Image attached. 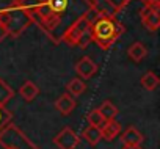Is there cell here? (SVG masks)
Wrapping results in <instances>:
<instances>
[{
  "mask_svg": "<svg viewBox=\"0 0 160 149\" xmlns=\"http://www.w3.org/2000/svg\"><path fill=\"white\" fill-rule=\"evenodd\" d=\"M90 10V0H42L41 5L30 14V19L55 44H58L68 27L80 16H85Z\"/></svg>",
  "mask_w": 160,
  "mask_h": 149,
  "instance_id": "6da1fadb",
  "label": "cell"
},
{
  "mask_svg": "<svg viewBox=\"0 0 160 149\" xmlns=\"http://www.w3.org/2000/svg\"><path fill=\"white\" fill-rule=\"evenodd\" d=\"M90 30L93 42L102 50H108L126 32V27L116 19V16H98L91 21Z\"/></svg>",
  "mask_w": 160,
  "mask_h": 149,
  "instance_id": "7a4b0ae2",
  "label": "cell"
},
{
  "mask_svg": "<svg viewBox=\"0 0 160 149\" xmlns=\"http://www.w3.org/2000/svg\"><path fill=\"white\" fill-rule=\"evenodd\" d=\"M0 24L5 25L8 30V36L11 38H19L33 22L30 16L13 2L10 7L0 10Z\"/></svg>",
  "mask_w": 160,
  "mask_h": 149,
  "instance_id": "3957f363",
  "label": "cell"
},
{
  "mask_svg": "<svg viewBox=\"0 0 160 149\" xmlns=\"http://www.w3.org/2000/svg\"><path fill=\"white\" fill-rule=\"evenodd\" d=\"M0 149H39L18 126L10 122L0 130Z\"/></svg>",
  "mask_w": 160,
  "mask_h": 149,
  "instance_id": "277c9868",
  "label": "cell"
},
{
  "mask_svg": "<svg viewBox=\"0 0 160 149\" xmlns=\"http://www.w3.org/2000/svg\"><path fill=\"white\" fill-rule=\"evenodd\" d=\"M90 25H91V21L88 19L87 14L85 16H80L75 22H72L68 27V30L61 36V41L66 42L68 46H77L78 39L82 38V35L90 30Z\"/></svg>",
  "mask_w": 160,
  "mask_h": 149,
  "instance_id": "5b68a950",
  "label": "cell"
},
{
  "mask_svg": "<svg viewBox=\"0 0 160 149\" xmlns=\"http://www.w3.org/2000/svg\"><path fill=\"white\" fill-rule=\"evenodd\" d=\"M143 27L148 32H157L160 27V5H144L140 11Z\"/></svg>",
  "mask_w": 160,
  "mask_h": 149,
  "instance_id": "8992f818",
  "label": "cell"
},
{
  "mask_svg": "<svg viewBox=\"0 0 160 149\" xmlns=\"http://www.w3.org/2000/svg\"><path fill=\"white\" fill-rule=\"evenodd\" d=\"M78 143H80V138L75 133V130H72L71 127H64L53 138V144L58 149H75Z\"/></svg>",
  "mask_w": 160,
  "mask_h": 149,
  "instance_id": "52a82bcc",
  "label": "cell"
},
{
  "mask_svg": "<svg viewBox=\"0 0 160 149\" xmlns=\"http://www.w3.org/2000/svg\"><path fill=\"white\" fill-rule=\"evenodd\" d=\"M75 72L80 76V79H91L98 72V64L90 57H82L75 63Z\"/></svg>",
  "mask_w": 160,
  "mask_h": 149,
  "instance_id": "ba28073f",
  "label": "cell"
},
{
  "mask_svg": "<svg viewBox=\"0 0 160 149\" xmlns=\"http://www.w3.org/2000/svg\"><path fill=\"white\" fill-rule=\"evenodd\" d=\"M75 105H77L75 99H74L71 94H68V93L61 94V96L55 101V110H57L58 113H61L63 116L71 115V113H72V110L75 108Z\"/></svg>",
  "mask_w": 160,
  "mask_h": 149,
  "instance_id": "9c48e42d",
  "label": "cell"
},
{
  "mask_svg": "<svg viewBox=\"0 0 160 149\" xmlns=\"http://www.w3.org/2000/svg\"><path fill=\"white\" fill-rule=\"evenodd\" d=\"M121 132V124L116 121V119H112V121H105L102 126H101V133H102V140L105 141H112L113 138H116Z\"/></svg>",
  "mask_w": 160,
  "mask_h": 149,
  "instance_id": "30bf717a",
  "label": "cell"
},
{
  "mask_svg": "<svg viewBox=\"0 0 160 149\" xmlns=\"http://www.w3.org/2000/svg\"><path fill=\"white\" fill-rule=\"evenodd\" d=\"M19 94H21V97H22L25 102H32V101H35V99L38 97L39 88H38V85H36L35 82L27 80V82H24L22 87L19 88Z\"/></svg>",
  "mask_w": 160,
  "mask_h": 149,
  "instance_id": "8fae6325",
  "label": "cell"
},
{
  "mask_svg": "<svg viewBox=\"0 0 160 149\" xmlns=\"http://www.w3.org/2000/svg\"><path fill=\"white\" fill-rule=\"evenodd\" d=\"M143 135H141V132L138 130V129H135V127H127L124 132H122V135H121V141H122V144H135V146H141V143H143Z\"/></svg>",
  "mask_w": 160,
  "mask_h": 149,
  "instance_id": "7c38bea8",
  "label": "cell"
},
{
  "mask_svg": "<svg viewBox=\"0 0 160 149\" xmlns=\"http://www.w3.org/2000/svg\"><path fill=\"white\" fill-rule=\"evenodd\" d=\"M127 55H129V58L133 61V63H140L146 55H148V49H146V46L143 44V42H133V44H130L129 46V49H127Z\"/></svg>",
  "mask_w": 160,
  "mask_h": 149,
  "instance_id": "4fadbf2b",
  "label": "cell"
},
{
  "mask_svg": "<svg viewBox=\"0 0 160 149\" xmlns=\"http://www.w3.org/2000/svg\"><path fill=\"white\" fill-rule=\"evenodd\" d=\"M82 137L91 144V146H98L99 141L102 140V133H101V127H96V126H88L83 129L82 132Z\"/></svg>",
  "mask_w": 160,
  "mask_h": 149,
  "instance_id": "5bb4252c",
  "label": "cell"
},
{
  "mask_svg": "<svg viewBox=\"0 0 160 149\" xmlns=\"http://www.w3.org/2000/svg\"><path fill=\"white\" fill-rule=\"evenodd\" d=\"M85 90H87V85H85L83 79H78V77H75V79L69 80V82H68V85H66V93H68V94H71L72 97L83 94V93H85Z\"/></svg>",
  "mask_w": 160,
  "mask_h": 149,
  "instance_id": "9a60e30c",
  "label": "cell"
},
{
  "mask_svg": "<svg viewBox=\"0 0 160 149\" xmlns=\"http://www.w3.org/2000/svg\"><path fill=\"white\" fill-rule=\"evenodd\" d=\"M140 83H141V87H143L146 91H154V90L158 87L160 80H158V77H157V74H155V72L148 71V72H144L143 76H141Z\"/></svg>",
  "mask_w": 160,
  "mask_h": 149,
  "instance_id": "2e32d148",
  "label": "cell"
},
{
  "mask_svg": "<svg viewBox=\"0 0 160 149\" xmlns=\"http://www.w3.org/2000/svg\"><path fill=\"white\" fill-rule=\"evenodd\" d=\"M99 112H101V115H102V118L105 121H112V119H115L118 116V108L110 101H104L101 104V107H99Z\"/></svg>",
  "mask_w": 160,
  "mask_h": 149,
  "instance_id": "e0dca14e",
  "label": "cell"
},
{
  "mask_svg": "<svg viewBox=\"0 0 160 149\" xmlns=\"http://www.w3.org/2000/svg\"><path fill=\"white\" fill-rule=\"evenodd\" d=\"M13 97H14V90L3 79H0V105L5 107Z\"/></svg>",
  "mask_w": 160,
  "mask_h": 149,
  "instance_id": "ac0fdd59",
  "label": "cell"
},
{
  "mask_svg": "<svg viewBox=\"0 0 160 149\" xmlns=\"http://www.w3.org/2000/svg\"><path fill=\"white\" fill-rule=\"evenodd\" d=\"M14 2H16L18 7H21V8L30 16V14L41 5L42 0H14Z\"/></svg>",
  "mask_w": 160,
  "mask_h": 149,
  "instance_id": "d6986e66",
  "label": "cell"
},
{
  "mask_svg": "<svg viewBox=\"0 0 160 149\" xmlns=\"http://www.w3.org/2000/svg\"><path fill=\"white\" fill-rule=\"evenodd\" d=\"M87 121H88L90 126H96V127H101V126L105 122V119L102 118L99 108H93V110L87 115Z\"/></svg>",
  "mask_w": 160,
  "mask_h": 149,
  "instance_id": "ffe728a7",
  "label": "cell"
},
{
  "mask_svg": "<svg viewBox=\"0 0 160 149\" xmlns=\"http://www.w3.org/2000/svg\"><path fill=\"white\" fill-rule=\"evenodd\" d=\"M11 119H13V113L8 112L5 107L0 105V130H3L11 122Z\"/></svg>",
  "mask_w": 160,
  "mask_h": 149,
  "instance_id": "44dd1931",
  "label": "cell"
},
{
  "mask_svg": "<svg viewBox=\"0 0 160 149\" xmlns=\"http://www.w3.org/2000/svg\"><path fill=\"white\" fill-rule=\"evenodd\" d=\"M130 2H132V0H108V3H110L118 13H119L121 10H124Z\"/></svg>",
  "mask_w": 160,
  "mask_h": 149,
  "instance_id": "7402d4cb",
  "label": "cell"
},
{
  "mask_svg": "<svg viewBox=\"0 0 160 149\" xmlns=\"http://www.w3.org/2000/svg\"><path fill=\"white\" fill-rule=\"evenodd\" d=\"M90 42H93V38H91V30H88V32H85V33L82 35V38L78 39L77 46H78V47H87Z\"/></svg>",
  "mask_w": 160,
  "mask_h": 149,
  "instance_id": "603a6c76",
  "label": "cell"
},
{
  "mask_svg": "<svg viewBox=\"0 0 160 149\" xmlns=\"http://www.w3.org/2000/svg\"><path fill=\"white\" fill-rule=\"evenodd\" d=\"M5 38H8V30H7V27H5V25L0 24V42H2Z\"/></svg>",
  "mask_w": 160,
  "mask_h": 149,
  "instance_id": "cb8c5ba5",
  "label": "cell"
},
{
  "mask_svg": "<svg viewBox=\"0 0 160 149\" xmlns=\"http://www.w3.org/2000/svg\"><path fill=\"white\" fill-rule=\"evenodd\" d=\"M143 5H160V0H141Z\"/></svg>",
  "mask_w": 160,
  "mask_h": 149,
  "instance_id": "d4e9b609",
  "label": "cell"
},
{
  "mask_svg": "<svg viewBox=\"0 0 160 149\" xmlns=\"http://www.w3.org/2000/svg\"><path fill=\"white\" fill-rule=\"evenodd\" d=\"M121 149H143L141 146H135V144H122Z\"/></svg>",
  "mask_w": 160,
  "mask_h": 149,
  "instance_id": "484cf974",
  "label": "cell"
}]
</instances>
